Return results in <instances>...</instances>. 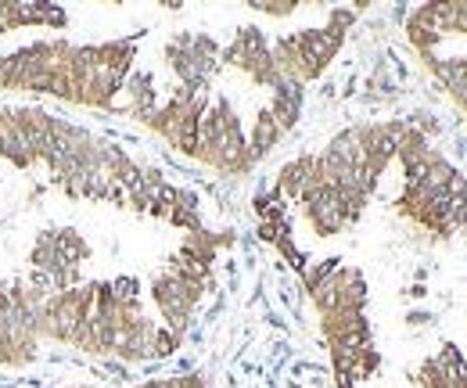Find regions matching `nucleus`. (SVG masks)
<instances>
[{"label":"nucleus","instance_id":"f257e3e1","mask_svg":"<svg viewBox=\"0 0 467 388\" xmlns=\"http://www.w3.org/2000/svg\"><path fill=\"white\" fill-rule=\"evenodd\" d=\"M29 4H0V33H15V51H0V90L4 94H51L72 105L116 111L133 61L137 37L79 44L61 37L68 11L58 4H36V22L29 33Z\"/></svg>","mask_w":467,"mask_h":388},{"label":"nucleus","instance_id":"f03ea898","mask_svg":"<svg viewBox=\"0 0 467 388\" xmlns=\"http://www.w3.org/2000/svg\"><path fill=\"white\" fill-rule=\"evenodd\" d=\"M407 119L356 122L320 155H298L277 173V198L302 209L317 237H335L356 226L370 205L385 169L396 163Z\"/></svg>","mask_w":467,"mask_h":388},{"label":"nucleus","instance_id":"7ed1b4c3","mask_svg":"<svg viewBox=\"0 0 467 388\" xmlns=\"http://www.w3.org/2000/svg\"><path fill=\"white\" fill-rule=\"evenodd\" d=\"M306 288L320 317V331L331 352V371L338 388H356L374 378L381 367V352L367 320V280L356 267L327 259L306 270Z\"/></svg>","mask_w":467,"mask_h":388},{"label":"nucleus","instance_id":"20e7f679","mask_svg":"<svg viewBox=\"0 0 467 388\" xmlns=\"http://www.w3.org/2000/svg\"><path fill=\"white\" fill-rule=\"evenodd\" d=\"M403 191L396 194V213L417 226L428 241L442 245L467 230V176L431 141L428 130L410 122L400 141Z\"/></svg>","mask_w":467,"mask_h":388},{"label":"nucleus","instance_id":"39448f33","mask_svg":"<svg viewBox=\"0 0 467 388\" xmlns=\"http://www.w3.org/2000/svg\"><path fill=\"white\" fill-rule=\"evenodd\" d=\"M359 11L363 7H335V11H327L324 26H309V29H295V33L277 37L274 40L277 68L298 87H309L313 79H320L327 72V65L335 61V55L342 51L346 33L359 18Z\"/></svg>","mask_w":467,"mask_h":388},{"label":"nucleus","instance_id":"423d86ee","mask_svg":"<svg viewBox=\"0 0 467 388\" xmlns=\"http://www.w3.org/2000/svg\"><path fill=\"white\" fill-rule=\"evenodd\" d=\"M417 388H467V356L464 349H457L453 341H442L439 352H431L417 374Z\"/></svg>","mask_w":467,"mask_h":388},{"label":"nucleus","instance_id":"0eeeda50","mask_svg":"<svg viewBox=\"0 0 467 388\" xmlns=\"http://www.w3.org/2000/svg\"><path fill=\"white\" fill-rule=\"evenodd\" d=\"M420 65L439 79V87L446 90V98H450V101L461 109V115L467 119V58L464 55L442 58L435 51V55L420 58Z\"/></svg>","mask_w":467,"mask_h":388},{"label":"nucleus","instance_id":"6e6552de","mask_svg":"<svg viewBox=\"0 0 467 388\" xmlns=\"http://www.w3.org/2000/svg\"><path fill=\"white\" fill-rule=\"evenodd\" d=\"M431 26L439 40L446 37H467V0H446V4H428Z\"/></svg>","mask_w":467,"mask_h":388},{"label":"nucleus","instance_id":"1a4fd4ad","mask_svg":"<svg viewBox=\"0 0 467 388\" xmlns=\"http://www.w3.org/2000/svg\"><path fill=\"white\" fill-rule=\"evenodd\" d=\"M464 356H467V352H464Z\"/></svg>","mask_w":467,"mask_h":388}]
</instances>
